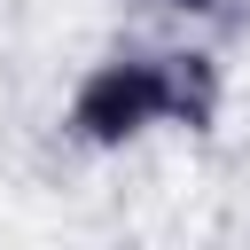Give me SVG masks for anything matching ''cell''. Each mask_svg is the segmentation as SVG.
<instances>
[{
  "label": "cell",
  "instance_id": "obj_2",
  "mask_svg": "<svg viewBox=\"0 0 250 250\" xmlns=\"http://www.w3.org/2000/svg\"><path fill=\"white\" fill-rule=\"evenodd\" d=\"M172 8H219V0H172Z\"/></svg>",
  "mask_w": 250,
  "mask_h": 250
},
{
  "label": "cell",
  "instance_id": "obj_1",
  "mask_svg": "<svg viewBox=\"0 0 250 250\" xmlns=\"http://www.w3.org/2000/svg\"><path fill=\"white\" fill-rule=\"evenodd\" d=\"M219 102L203 55H109L86 70L70 102V133L86 148H117L148 125H203Z\"/></svg>",
  "mask_w": 250,
  "mask_h": 250
}]
</instances>
